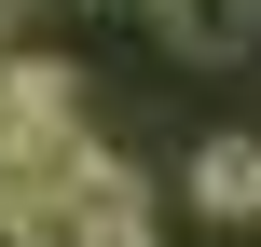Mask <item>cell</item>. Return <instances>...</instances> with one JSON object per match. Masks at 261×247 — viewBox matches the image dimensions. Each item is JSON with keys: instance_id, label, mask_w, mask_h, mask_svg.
<instances>
[{"instance_id": "1", "label": "cell", "mask_w": 261, "mask_h": 247, "mask_svg": "<svg viewBox=\"0 0 261 247\" xmlns=\"http://www.w3.org/2000/svg\"><path fill=\"white\" fill-rule=\"evenodd\" d=\"M151 28H165L193 69H234V55H248V28H261V0H151Z\"/></svg>"}, {"instance_id": "2", "label": "cell", "mask_w": 261, "mask_h": 247, "mask_svg": "<svg viewBox=\"0 0 261 247\" xmlns=\"http://www.w3.org/2000/svg\"><path fill=\"white\" fill-rule=\"evenodd\" d=\"M55 247H151V193H138V179L110 165V179H96V193H83L69 220H55Z\"/></svg>"}, {"instance_id": "3", "label": "cell", "mask_w": 261, "mask_h": 247, "mask_svg": "<svg viewBox=\"0 0 261 247\" xmlns=\"http://www.w3.org/2000/svg\"><path fill=\"white\" fill-rule=\"evenodd\" d=\"M193 206L206 220H261V138H206L193 151Z\"/></svg>"}, {"instance_id": "4", "label": "cell", "mask_w": 261, "mask_h": 247, "mask_svg": "<svg viewBox=\"0 0 261 247\" xmlns=\"http://www.w3.org/2000/svg\"><path fill=\"white\" fill-rule=\"evenodd\" d=\"M0 247H55V220H28V206L0 193Z\"/></svg>"}, {"instance_id": "5", "label": "cell", "mask_w": 261, "mask_h": 247, "mask_svg": "<svg viewBox=\"0 0 261 247\" xmlns=\"http://www.w3.org/2000/svg\"><path fill=\"white\" fill-rule=\"evenodd\" d=\"M0 151H14V110H0Z\"/></svg>"}]
</instances>
